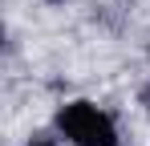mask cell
<instances>
[{
  "mask_svg": "<svg viewBox=\"0 0 150 146\" xmlns=\"http://www.w3.org/2000/svg\"><path fill=\"white\" fill-rule=\"evenodd\" d=\"M57 130L73 146H122V134H118L114 118L105 110H98L93 101H81V97L65 101L57 110Z\"/></svg>",
  "mask_w": 150,
  "mask_h": 146,
  "instance_id": "1",
  "label": "cell"
},
{
  "mask_svg": "<svg viewBox=\"0 0 150 146\" xmlns=\"http://www.w3.org/2000/svg\"><path fill=\"white\" fill-rule=\"evenodd\" d=\"M28 146H53V138H33Z\"/></svg>",
  "mask_w": 150,
  "mask_h": 146,
  "instance_id": "2",
  "label": "cell"
},
{
  "mask_svg": "<svg viewBox=\"0 0 150 146\" xmlns=\"http://www.w3.org/2000/svg\"><path fill=\"white\" fill-rule=\"evenodd\" d=\"M146 106H150V94H146Z\"/></svg>",
  "mask_w": 150,
  "mask_h": 146,
  "instance_id": "4",
  "label": "cell"
},
{
  "mask_svg": "<svg viewBox=\"0 0 150 146\" xmlns=\"http://www.w3.org/2000/svg\"><path fill=\"white\" fill-rule=\"evenodd\" d=\"M49 4H61V0H49Z\"/></svg>",
  "mask_w": 150,
  "mask_h": 146,
  "instance_id": "3",
  "label": "cell"
}]
</instances>
